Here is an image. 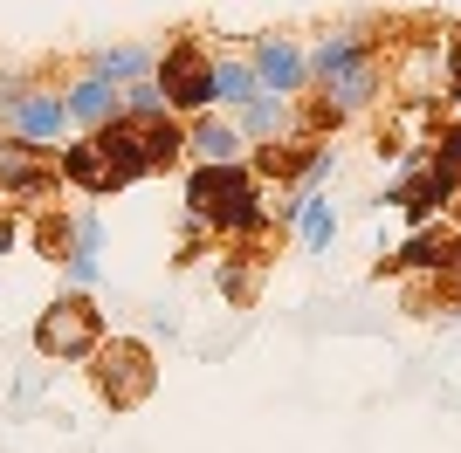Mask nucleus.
I'll return each mask as SVG.
<instances>
[{"instance_id": "1", "label": "nucleus", "mask_w": 461, "mask_h": 453, "mask_svg": "<svg viewBox=\"0 0 461 453\" xmlns=\"http://www.w3.org/2000/svg\"><path fill=\"white\" fill-rule=\"evenodd\" d=\"M186 220H200L213 241H255L269 234V200L249 165H193L186 172Z\"/></svg>"}, {"instance_id": "2", "label": "nucleus", "mask_w": 461, "mask_h": 453, "mask_svg": "<svg viewBox=\"0 0 461 453\" xmlns=\"http://www.w3.org/2000/svg\"><path fill=\"white\" fill-rule=\"evenodd\" d=\"M310 83L324 90V103L338 117L372 111L379 90H385L379 35H366V28H330V35H317V49H310Z\"/></svg>"}, {"instance_id": "3", "label": "nucleus", "mask_w": 461, "mask_h": 453, "mask_svg": "<svg viewBox=\"0 0 461 453\" xmlns=\"http://www.w3.org/2000/svg\"><path fill=\"white\" fill-rule=\"evenodd\" d=\"M96 343H104V309H96L83 289L56 296V302L35 316V351H41V358H56V364H90Z\"/></svg>"}, {"instance_id": "4", "label": "nucleus", "mask_w": 461, "mask_h": 453, "mask_svg": "<svg viewBox=\"0 0 461 453\" xmlns=\"http://www.w3.org/2000/svg\"><path fill=\"white\" fill-rule=\"evenodd\" d=\"M90 371H96V392H104L111 413L145 405L152 385H158V364H152V351H145L138 337H104V343H96V358H90Z\"/></svg>"}, {"instance_id": "5", "label": "nucleus", "mask_w": 461, "mask_h": 453, "mask_svg": "<svg viewBox=\"0 0 461 453\" xmlns=\"http://www.w3.org/2000/svg\"><path fill=\"white\" fill-rule=\"evenodd\" d=\"M152 83L166 90V111H173L179 124H193V117H207V111H213V56H207L193 35H179L173 49L158 56Z\"/></svg>"}, {"instance_id": "6", "label": "nucleus", "mask_w": 461, "mask_h": 453, "mask_svg": "<svg viewBox=\"0 0 461 453\" xmlns=\"http://www.w3.org/2000/svg\"><path fill=\"white\" fill-rule=\"evenodd\" d=\"M0 124H7V138L49 151L69 131V103H62V90H41V83H0Z\"/></svg>"}, {"instance_id": "7", "label": "nucleus", "mask_w": 461, "mask_h": 453, "mask_svg": "<svg viewBox=\"0 0 461 453\" xmlns=\"http://www.w3.org/2000/svg\"><path fill=\"white\" fill-rule=\"evenodd\" d=\"M249 69H255V83H262L269 96H283V103L310 96V49L296 35H255Z\"/></svg>"}, {"instance_id": "8", "label": "nucleus", "mask_w": 461, "mask_h": 453, "mask_svg": "<svg viewBox=\"0 0 461 453\" xmlns=\"http://www.w3.org/2000/svg\"><path fill=\"white\" fill-rule=\"evenodd\" d=\"M186 158L193 165H249V138L234 131V117L207 111L186 124Z\"/></svg>"}, {"instance_id": "9", "label": "nucleus", "mask_w": 461, "mask_h": 453, "mask_svg": "<svg viewBox=\"0 0 461 453\" xmlns=\"http://www.w3.org/2000/svg\"><path fill=\"white\" fill-rule=\"evenodd\" d=\"M62 172L49 165V151L41 145H0V192H14V200H41V192H56Z\"/></svg>"}, {"instance_id": "10", "label": "nucleus", "mask_w": 461, "mask_h": 453, "mask_svg": "<svg viewBox=\"0 0 461 453\" xmlns=\"http://www.w3.org/2000/svg\"><path fill=\"white\" fill-rule=\"evenodd\" d=\"M62 103H69V131H83V138L124 117V96H117L111 83H96V76H77V83L62 90Z\"/></svg>"}, {"instance_id": "11", "label": "nucleus", "mask_w": 461, "mask_h": 453, "mask_svg": "<svg viewBox=\"0 0 461 453\" xmlns=\"http://www.w3.org/2000/svg\"><path fill=\"white\" fill-rule=\"evenodd\" d=\"M289 117H296V111H289L283 96L262 90L255 103H241V111H234V131L249 138V151H255V145H276V138H289Z\"/></svg>"}, {"instance_id": "12", "label": "nucleus", "mask_w": 461, "mask_h": 453, "mask_svg": "<svg viewBox=\"0 0 461 453\" xmlns=\"http://www.w3.org/2000/svg\"><path fill=\"white\" fill-rule=\"evenodd\" d=\"M152 69H158V56L138 49V41H117V49H96L90 56V76L111 83V90H124V83H138V76H152Z\"/></svg>"}, {"instance_id": "13", "label": "nucleus", "mask_w": 461, "mask_h": 453, "mask_svg": "<svg viewBox=\"0 0 461 453\" xmlns=\"http://www.w3.org/2000/svg\"><path fill=\"white\" fill-rule=\"evenodd\" d=\"M255 96H262V83H255L249 56L213 62V111H241V103H255Z\"/></svg>"}, {"instance_id": "14", "label": "nucleus", "mask_w": 461, "mask_h": 453, "mask_svg": "<svg viewBox=\"0 0 461 453\" xmlns=\"http://www.w3.org/2000/svg\"><path fill=\"white\" fill-rule=\"evenodd\" d=\"M296 234H303L310 254H324L338 241V207H330L324 192H303V207H296Z\"/></svg>"}, {"instance_id": "15", "label": "nucleus", "mask_w": 461, "mask_h": 453, "mask_svg": "<svg viewBox=\"0 0 461 453\" xmlns=\"http://www.w3.org/2000/svg\"><path fill=\"white\" fill-rule=\"evenodd\" d=\"M117 96H124V117H173V111H166V90H158L152 76H138V83H124Z\"/></svg>"}, {"instance_id": "16", "label": "nucleus", "mask_w": 461, "mask_h": 453, "mask_svg": "<svg viewBox=\"0 0 461 453\" xmlns=\"http://www.w3.org/2000/svg\"><path fill=\"white\" fill-rule=\"evenodd\" d=\"M455 309H461V289H455Z\"/></svg>"}]
</instances>
